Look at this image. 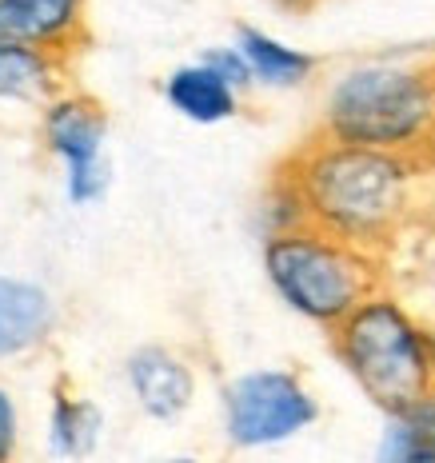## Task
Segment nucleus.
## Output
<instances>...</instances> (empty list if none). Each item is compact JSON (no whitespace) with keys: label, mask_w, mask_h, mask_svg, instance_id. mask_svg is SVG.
<instances>
[{"label":"nucleus","mask_w":435,"mask_h":463,"mask_svg":"<svg viewBox=\"0 0 435 463\" xmlns=\"http://www.w3.org/2000/svg\"><path fill=\"white\" fill-rule=\"evenodd\" d=\"M423 176L428 168L403 156L327 140L320 132H307L272 168V184L292 196L304 224L383 260L411 224Z\"/></svg>","instance_id":"1"},{"label":"nucleus","mask_w":435,"mask_h":463,"mask_svg":"<svg viewBox=\"0 0 435 463\" xmlns=\"http://www.w3.org/2000/svg\"><path fill=\"white\" fill-rule=\"evenodd\" d=\"M312 132L435 168V56L347 64L324 89Z\"/></svg>","instance_id":"2"},{"label":"nucleus","mask_w":435,"mask_h":463,"mask_svg":"<svg viewBox=\"0 0 435 463\" xmlns=\"http://www.w3.org/2000/svg\"><path fill=\"white\" fill-rule=\"evenodd\" d=\"M260 264L279 304L324 332L340 327L364 300L383 292V272H388L383 256L364 252L312 224L264 232Z\"/></svg>","instance_id":"3"},{"label":"nucleus","mask_w":435,"mask_h":463,"mask_svg":"<svg viewBox=\"0 0 435 463\" xmlns=\"http://www.w3.org/2000/svg\"><path fill=\"white\" fill-rule=\"evenodd\" d=\"M332 355L347 380L372 400V408L400 416L408 403L435 388V332L395 300L392 292H375L352 316L327 332Z\"/></svg>","instance_id":"4"},{"label":"nucleus","mask_w":435,"mask_h":463,"mask_svg":"<svg viewBox=\"0 0 435 463\" xmlns=\"http://www.w3.org/2000/svg\"><path fill=\"white\" fill-rule=\"evenodd\" d=\"M220 416L236 451H264L304 436L320 420V400L292 368H248L224 383Z\"/></svg>","instance_id":"5"},{"label":"nucleus","mask_w":435,"mask_h":463,"mask_svg":"<svg viewBox=\"0 0 435 463\" xmlns=\"http://www.w3.org/2000/svg\"><path fill=\"white\" fill-rule=\"evenodd\" d=\"M41 140L48 156L64 172V200L89 208L104 200L112 184L109 164V112L84 89L61 92L48 109H41Z\"/></svg>","instance_id":"6"},{"label":"nucleus","mask_w":435,"mask_h":463,"mask_svg":"<svg viewBox=\"0 0 435 463\" xmlns=\"http://www.w3.org/2000/svg\"><path fill=\"white\" fill-rule=\"evenodd\" d=\"M124 383L148 420L172 423L196 403L200 380L184 352L168 344H140L124 360Z\"/></svg>","instance_id":"7"},{"label":"nucleus","mask_w":435,"mask_h":463,"mask_svg":"<svg viewBox=\"0 0 435 463\" xmlns=\"http://www.w3.org/2000/svg\"><path fill=\"white\" fill-rule=\"evenodd\" d=\"M0 41L76 61L92 41L89 0H0Z\"/></svg>","instance_id":"8"},{"label":"nucleus","mask_w":435,"mask_h":463,"mask_svg":"<svg viewBox=\"0 0 435 463\" xmlns=\"http://www.w3.org/2000/svg\"><path fill=\"white\" fill-rule=\"evenodd\" d=\"M72 89V61L44 48L0 41V104L48 109L61 92Z\"/></svg>","instance_id":"9"},{"label":"nucleus","mask_w":435,"mask_h":463,"mask_svg":"<svg viewBox=\"0 0 435 463\" xmlns=\"http://www.w3.org/2000/svg\"><path fill=\"white\" fill-rule=\"evenodd\" d=\"M56 327V300L36 279L0 276V364L36 352Z\"/></svg>","instance_id":"10"},{"label":"nucleus","mask_w":435,"mask_h":463,"mask_svg":"<svg viewBox=\"0 0 435 463\" xmlns=\"http://www.w3.org/2000/svg\"><path fill=\"white\" fill-rule=\"evenodd\" d=\"M168 109L188 124H200V128H216V124L240 116V104H244V92H236L232 84L220 76L212 64L196 61L176 64L160 84Z\"/></svg>","instance_id":"11"},{"label":"nucleus","mask_w":435,"mask_h":463,"mask_svg":"<svg viewBox=\"0 0 435 463\" xmlns=\"http://www.w3.org/2000/svg\"><path fill=\"white\" fill-rule=\"evenodd\" d=\"M232 44L244 52L248 69H252V80L260 89H276V92L299 89V84H307L316 76V69H320V61H316L312 52L279 41L276 33L256 28V24H240Z\"/></svg>","instance_id":"12"},{"label":"nucleus","mask_w":435,"mask_h":463,"mask_svg":"<svg viewBox=\"0 0 435 463\" xmlns=\"http://www.w3.org/2000/svg\"><path fill=\"white\" fill-rule=\"evenodd\" d=\"M104 411L89 395H80L69 380L56 383L52 408H48V448L61 459H89L100 448Z\"/></svg>","instance_id":"13"},{"label":"nucleus","mask_w":435,"mask_h":463,"mask_svg":"<svg viewBox=\"0 0 435 463\" xmlns=\"http://www.w3.org/2000/svg\"><path fill=\"white\" fill-rule=\"evenodd\" d=\"M388 423L408 443H415V448H431L435 451V388L428 395H420L415 403H408L400 416H388Z\"/></svg>","instance_id":"14"},{"label":"nucleus","mask_w":435,"mask_h":463,"mask_svg":"<svg viewBox=\"0 0 435 463\" xmlns=\"http://www.w3.org/2000/svg\"><path fill=\"white\" fill-rule=\"evenodd\" d=\"M200 61L212 64V69H216L220 76H224V80H228L236 92H244V96H248V92L256 89L252 69H248L244 52H240L236 44H212V48H204V52H200Z\"/></svg>","instance_id":"15"},{"label":"nucleus","mask_w":435,"mask_h":463,"mask_svg":"<svg viewBox=\"0 0 435 463\" xmlns=\"http://www.w3.org/2000/svg\"><path fill=\"white\" fill-rule=\"evenodd\" d=\"M372 463H435V451L415 448V443L403 439L392 423H383V436H380V443H375Z\"/></svg>","instance_id":"16"},{"label":"nucleus","mask_w":435,"mask_h":463,"mask_svg":"<svg viewBox=\"0 0 435 463\" xmlns=\"http://www.w3.org/2000/svg\"><path fill=\"white\" fill-rule=\"evenodd\" d=\"M21 451V411L8 388H0V463H16Z\"/></svg>","instance_id":"17"},{"label":"nucleus","mask_w":435,"mask_h":463,"mask_svg":"<svg viewBox=\"0 0 435 463\" xmlns=\"http://www.w3.org/2000/svg\"><path fill=\"white\" fill-rule=\"evenodd\" d=\"M276 8H284V13H292V16H304V13H312V8H320L324 0H272Z\"/></svg>","instance_id":"18"},{"label":"nucleus","mask_w":435,"mask_h":463,"mask_svg":"<svg viewBox=\"0 0 435 463\" xmlns=\"http://www.w3.org/2000/svg\"><path fill=\"white\" fill-rule=\"evenodd\" d=\"M164 463H204V459H200V456H168Z\"/></svg>","instance_id":"19"}]
</instances>
